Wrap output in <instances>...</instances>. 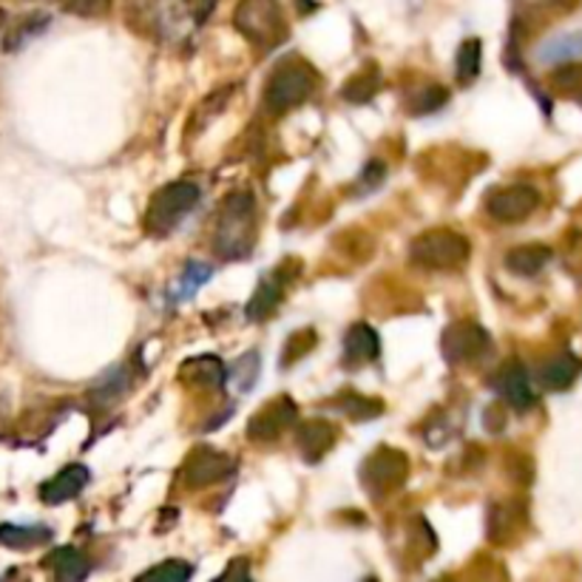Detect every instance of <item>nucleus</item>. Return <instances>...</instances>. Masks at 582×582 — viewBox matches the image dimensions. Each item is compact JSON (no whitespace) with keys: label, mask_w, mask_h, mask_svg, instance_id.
I'll list each match as a JSON object with an SVG mask.
<instances>
[{"label":"nucleus","mask_w":582,"mask_h":582,"mask_svg":"<svg viewBox=\"0 0 582 582\" xmlns=\"http://www.w3.org/2000/svg\"><path fill=\"white\" fill-rule=\"evenodd\" d=\"M256 199L251 190H237L224 199L213 231V251L224 262H239L256 248Z\"/></svg>","instance_id":"1"},{"label":"nucleus","mask_w":582,"mask_h":582,"mask_svg":"<svg viewBox=\"0 0 582 582\" xmlns=\"http://www.w3.org/2000/svg\"><path fill=\"white\" fill-rule=\"evenodd\" d=\"M316 86H319V72L310 63L301 61V57H287V61L276 63L271 77H267L264 109L273 117L287 114L290 109L310 100Z\"/></svg>","instance_id":"2"},{"label":"nucleus","mask_w":582,"mask_h":582,"mask_svg":"<svg viewBox=\"0 0 582 582\" xmlns=\"http://www.w3.org/2000/svg\"><path fill=\"white\" fill-rule=\"evenodd\" d=\"M199 199H202V190H199L197 183L179 179V183L163 185L151 197L149 210H145V231H149V237H171L185 222L190 210L197 208Z\"/></svg>","instance_id":"3"},{"label":"nucleus","mask_w":582,"mask_h":582,"mask_svg":"<svg viewBox=\"0 0 582 582\" xmlns=\"http://www.w3.org/2000/svg\"><path fill=\"white\" fill-rule=\"evenodd\" d=\"M233 26L253 46L267 48V52L282 46L287 37V21L278 0H239L237 12H233Z\"/></svg>","instance_id":"4"},{"label":"nucleus","mask_w":582,"mask_h":582,"mask_svg":"<svg viewBox=\"0 0 582 582\" xmlns=\"http://www.w3.org/2000/svg\"><path fill=\"white\" fill-rule=\"evenodd\" d=\"M469 256H472L469 239L458 231H449V228L420 233L409 248L413 264L427 267V271H463Z\"/></svg>","instance_id":"5"},{"label":"nucleus","mask_w":582,"mask_h":582,"mask_svg":"<svg viewBox=\"0 0 582 582\" xmlns=\"http://www.w3.org/2000/svg\"><path fill=\"white\" fill-rule=\"evenodd\" d=\"M361 486L366 488V495L381 501V497L398 492L409 477V458L400 449L378 447L364 458L359 469Z\"/></svg>","instance_id":"6"},{"label":"nucleus","mask_w":582,"mask_h":582,"mask_svg":"<svg viewBox=\"0 0 582 582\" xmlns=\"http://www.w3.org/2000/svg\"><path fill=\"white\" fill-rule=\"evenodd\" d=\"M440 347H443V359L452 366H472L481 364V361H486L488 355H492L495 341H492V336H488L477 321L463 319L454 321V325H449L447 330H443Z\"/></svg>","instance_id":"7"},{"label":"nucleus","mask_w":582,"mask_h":582,"mask_svg":"<svg viewBox=\"0 0 582 582\" xmlns=\"http://www.w3.org/2000/svg\"><path fill=\"white\" fill-rule=\"evenodd\" d=\"M298 271H301L298 259H285V262L278 264L271 276H264L262 282H259L256 293H253V298L248 301V307H244V316L251 321L271 319L273 312L278 310V305L285 301L287 287L293 285V278L298 276Z\"/></svg>","instance_id":"8"},{"label":"nucleus","mask_w":582,"mask_h":582,"mask_svg":"<svg viewBox=\"0 0 582 582\" xmlns=\"http://www.w3.org/2000/svg\"><path fill=\"white\" fill-rule=\"evenodd\" d=\"M537 208H540V190H537L535 185H526V183L506 185V188L492 190L486 199L488 217L501 224L526 222Z\"/></svg>","instance_id":"9"},{"label":"nucleus","mask_w":582,"mask_h":582,"mask_svg":"<svg viewBox=\"0 0 582 582\" xmlns=\"http://www.w3.org/2000/svg\"><path fill=\"white\" fill-rule=\"evenodd\" d=\"M233 472H237V461L228 452H219L213 447H197L183 463V481L190 488H205L213 486V483H222Z\"/></svg>","instance_id":"10"},{"label":"nucleus","mask_w":582,"mask_h":582,"mask_svg":"<svg viewBox=\"0 0 582 582\" xmlns=\"http://www.w3.org/2000/svg\"><path fill=\"white\" fill-rule=\"evenodd\" d=\"M296 415L298 409L290 395H278L271 404H264L259 413L251 415V420H248V438L253 443H273V440L282 438L296 424Z\"/></svg>","instance_id":"11"},{"label":"nucleus","mask_w":582,"mask_h":582,"mask_svg":"<svg viewBox=\"0 0 582 582\" xmlns=\"http://www.w3.org/2000/svg\"><path fill=\"white\" fill-rule=\"evenodd\" d=\"M492 389H495L503 404L515 409V413H528V409H535L537 404L531 375H528V370L520 361L503 364L495 373V378H492Z\"/></svg>","instance_id":"12"},{"label":"nucleus","mask_w":582,"mask_h":582,"mask_svg":"<svg viewBox=\"0 0 582 582\" xmlns=\"http://www.w3.org/2000/svg\"><path fill=\"white\" fill-rule=\"evenodd\" d=\"M336 440H339V429L325 418H310L296 429V447L307 463H319L336 447Z\"/></svg>","instance_id":"13"},{"label":"nucleus","mask_w":582,"mask_h":582,"mask_svg":"<svg viewBox=\"0 0 582 582\" xmlns=\"http://www.w3.org/2000/svg\"><path fill=\"white\" fill-rule=\"evenodd\" d=\"M88 481H91V474H88V469L83 466V463L63 466L55 477H48L41 486V501L46 503V506H61V503L75 501L83 488L88 486Z\"/></svg>","instance_id":"14"},{"label":"nucleus","mask_w":582,"mask_h":582,"mask_svg":"<svg viewBox=\"0 0 582 582\" xmlns=\"http://www.w3.org/2000/svg\"><path fill=\"white\" fill-rule=\"evenodd\" d=\"M378 355H381V339L373 327L359 321V325H352L350 330H347L344 359H341V364H344L347 370H361V366L378 361Z\"/></svg>","instance_id":"15"},{"label":"nucleus","mask_w":582,"mask_h":582,"mask_svg":"<svg viewBox=\"0 0 582 582\" xmlns=\"http://www.w3.org/2000/svg\"><path fill=\"white\" fill-rule=\"evenodd\" d=\"M179 378L197 389H219L228 381V366L217 355H194L179 366Z\"/></svg>","instance_id":"16"},{"label":"nucleus","mask_w":582,"mask_h":582,"mask_svg":"<svg viewBox=\"0 0 582 582\" xmlns=\"http://www.w3.org/2000/svg\"><path fill=\"white\" fill-rule=\"evenodd\" d=\"M523 523H526V506L520 501H501L488 508V540L508 542L520 535Z\"/></svg>","instance_id":"17"},{"label":"nucleus","mask_w":582,"mask_h":582,"mask_svg":"<svg viewBox=\"0 0 582 582\" xmlns=\"http://www.w3.org/2000/svg\"><path fill=\"white\" fill-rule=\"evenodd\" d=\"M580 373H582V361L576 359V355H571V352H560V355H554V359H549L540 366L537 381H540L549 393H565V389L574 386Z\"/></svg>","instance_id":"18"},{"label":"nucleus","mask_w":582,"mask_h":582,"mask_svg":"<svg viewBox=\"0 0 582 582\" xmlns=\"http://www.w3.org/2000/svg\"><path fill=\"white\" fill-rule=\"evenodd\" d=\"M551 248L549 244H520V248H512L506 253V267L508 273H515V276L531 278L537 273H542L551 264Z\"/></svg>","instance_id":"19"},{"label":"nucleus","mask_w":582,"mask_h":582,"mask_svg":"<svg viewBox=\"0 0 582 582\" xmlns=\"http://www.w3.org/2000/svg\"><path fill=\"white\" fill-rule=\"evenodd\" d=\"M55 531L48 526H14V523H3L0 526V546L12 551H32L37 546L52 542Z\"/></svg>","instance_id":"20"},{"label":"nucleus","mask_w":582,"mask_h":582,"mask_svg":"<svg viewBox=\"0 0 582 582\" xmlns=\"http://www.w3.org/2000/svg\"><path fill=\"white\" fill-rule=\"evenodd\" d=\"M46 565L52 569V574L63 582H80L86 580L91 565H88L86 557L75 549V546H61L52 554L46 557Z\"/></svg>","instance_id":"21"},{"label":"nucleus","mask_w":582,"mask_h":582,"mask_svg":"<svg viewBox=\"0 0 582 582\" xmlns=\"http://www.w3.org/2000/svg\"><path fill=\"white\" fill-rule=\"evenodd\" d=\"M576 57H582V29L580 32L549 37V41L537 48V61L546 63V66H560V63L576 61Z\"/></svg>","instance_id":"22"},{"label":"nucleus","mask_w":582,"mask_h":582,"mask_svg":"<svg viewBox=\"0 0 582 582\" xmlns=\"http://www.w3.org/2000/svg\"><path fill=\"white\" fill-rule=\"evenodd\" d=\"M210 276H213V267L202 262H188L185 264L183 276L176 278L174 285L168 290V301L171 305H179V301H188L194 293L199 290L202 285H208Z\"/></svg>","instance_id":"23"},{"label":"nucleus","mask_w":582,"mask_h":582,"mask_svg":"<svg viewBox=\"0 0 582 582\" xmlns=\"http://www.w3.org/2000/svg\"><path fill=\"white\" fill-rule=\"evenodd\" d=\"M332 407L339 409V413H344L347 418L359 420V424H364V420H373L378 418L381 413H384V400L381 398H366V395L361 393H341L332 398Z\"/></svg>","instance_id":"24"},{"label":"nucleus","mask_w":582,"mask_h":582,"mask_svg":"<svg viewBox=\"0 0 582 582\" xmlns=\"http://www.w3.org/2000/svg\"><path fill=\"white\" fill-rule=\"evenodd\" d=\"M259 370H262L259 352L256 350L244 352L242 359H237L231 366H228V381H224V384H231L239 395L251 393L259 381Z\"/></svg>","instance_id":"25"},{"label":"nucleus","mask_w":582,"mask_h":582,"mask_svg":"<svg viewBox=\"0 0 582 582\" xmlns=\"http://www.w3.org/2000/svg\"><path fill=\"white\" fill-rule=\"evenodd\" d=\"M381 91V72L375 66H364L359 72V75H352L350 80H347L344 86V100L347 102H355V106H361V102H370L375 95Z\"/></svg>","instance_id":"26"},{"label":"nucleus","mask_w":582,"mask_h":582,"mask_svg":"<svg viewBox=\"0 0 582 582\" xmlns=\"http://www.w3.org/2000/svg\"><path fill=\"white\" fill-rule=\"evenodd\" d=\"M481 61H483V43L477 37H469L461 43L458 55H454V75L461 86H469L474 77L481 75Z\"/></svg>","instance_id":"27"},{"label":"nucleus","mask_w":582,"mask_h":582,"mask_svg":"<svg viewBox=\"0 0 582 582\" xmlns=\"http://www.w3.org/2000/svg\"><path fill=\"white\" fill-rule=\"evenodd\" d=\"M449 102V91L438 83H424L418 91H413L407 100V111L409 114L420 117V114H435Z\"/></svg>","instance_id":"28"},{"label":"nucleus","mask_w":582,"mask_h":582,"mask_svg":"<svg viewBox=\"0 0 582 582\" xmlns=\"http://www.w3.org/2000/svg\"><path fill=\"white\" fill-rule=\"evenodd\" d=\"M46 26H48V14H26L23 21H18V26H12L7 34H3V48H7V52H18V48L26 46L29 41L41 37V32Z\"/></svg>","instance_id":"29"},{"label":"nucleus","mask_w":582,"mask_h":582,"mask_svg":"<svg viewBox=\"0 0 582 582\" xmlns=\"http://www.w3.org/2000/svg\"><path fill=\"white\" fill-rule=\"evenodd\" d=\"M316 344H319V336H316V330H310V327H305V330H296L290 336V339L285 341V350H282V370H287L290 364H296V361H301L305 355H310L312 350H316Z\"/></svg>","instance_id":"30"},{"label":"nucleus","mask_w":582,"mask_h":582,"mask_svg":"<svg viewBox=\"0 0 582 582\" xmlns=\"http://www.w3.org/2000/svg\"><path fill=\"white\" fill-rule=\"evenodd\" d=\"M125 389H129V373H125V366H114L111 373H106L91 386V400L95 404H111Z\"/></svg>","instance_id":"31"},{"label":"nucleus","mask_w":582,"mask_h":582,"mask_svg":"<svg viewBox=\"0 0 582 582\" xmlns=\"http://www.w3.org/2000/svg\"><path fill=\"white\" fill-rule=\"evenodd\" d=\"M549 86L562 97H582V63H560V68L551 75Z\"/></svg>","instance_id":"32"},{"label":"nucleus","mask_w":582,"mask_h":582,"mask_svg":"<svg viewBox=\"0 0 582 582\" xmlns=\"http://www.w3.org/2000/svg\"><path fill=\"white\" fill-rule=\"evenodd\" d=\"M194 569H190L188 562L183 560H165L154 569H149L145 574H140V580H154V582H185L190 580Z\"/></svg>","instance_id":"33"},{"label":"nucleus","mask_w":582,"mask_h":582,"mask_svg":"<svg viewBox=\"0 0 582 582\" xmlns=\"http://www.w3.org/2000/svg\"><path fill=\"white\" fill-rule=\"evenodd\" d=\"M231 95H233V88L228 86V88H219V91H213V95L205 97V100L199 102V109H197L199 129L197 131H202V125H208V122L213 120L217 114H222L224 106H228V100H231Z\"/></svg>","instance_id":"34"},{"label":"nucleus","mask_w":582,"mask_h":582,"mask_svg":"<svg viewBox=\"0 0 582 582\" xmlns=\"http://www.w3.org/2000/svg\"><path fill=\"white\" fill-rule=\"evenodd\" d=\"M63 7L77 18H102L111 9V0H63Z\"/></svg>","instance_id":"35"},{"label":"nucleus","mask_w":582,"mask_h":582,"mask_svg":"<svg viewBox=\"0 0 582 582\" xmlns=\"http://www.w3.org/2000/svg\"><path fill=\"white\" fill-rule=\"evenodd\" d=\"M386 179V168H384V163H366V168H364V174H361V194H366V190H375L378 188L381 183H384Z\"/></svg>","instance_id":"36"},{"label":"nucleus","mask_w":582,"mask_h":582,"mask_svg":"<svg viewBox=\"0 0 582 582\" xmlns=\"http://www.w3.org/2000/svg\"><path fill=\"white\" fill-rule=\"evenodd\" d=\"M483 420H486V429L488 432H503V427H506V404H492V407L486 409V415H483Z\"/></svg>","instance_id":"37"},{"label":"nucleus","mask_w":582,"mask_h":582,"mask_svg":"<svg viewBox=\"0 0 582 582\" xmlns=\"http://www.w3.org/2000/svg\"><path fill=\"white\" fill-rule=\"evenodd\" d=\"M190 9V18L197 23H205L210 18V12L217 9V0H185Z\"/></svg>","instance_id":"38"},{"label":"nucleus","mask_w":582,"mask_h":582,"mask_svg":"<svg viewBox=\"0 0 582 582\" xmlns=\"http://www.w3.org/2000/svg\"><path fill=\"white\" fill-rule=\"evenodd\" d=\"M233 574H248V562H244L242 560V557H239V562H237V565H231V569H228V571H224V576H233Z\"/></svg>","instance_id":"39"},{"label":"nucleus","mask_w":582,"mask_h":582,"mask_svg":"<svg viewBox=\"0 0 582 582\" xmlns=\"http://www.w3.org/2000/svg\"><path fill=\"white\" fill-rule=\"evenodd\" d=\"M7 32V12H0V37Z\"/></svg>","instance_id":"40"},{"label":"nucleus","mask_w":582,"mask_h":582,"mask_svg":"<svg viewBox=\"0 0 582 582\" xmlns=\"http://www.w3.org/2000/svg\"><path fill=\"white\" fill-rule=\"evenodd\" d=\"M37 3H61V0H37Z\"/></svg>","instance_id":"41"}]
</instances>
